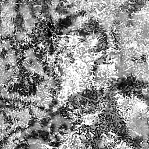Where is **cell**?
I'll return each instance as SVG.
<instances>
[{
	"instance_id": "obj_4",
	"label": "cell",
	"mask_w": 149,
	"mask_h": 149,
	"mask_svg": "<svg viewBox=\"0 0 149 149\" xmlns=\"http://www.w3.org/2000/svg\"><path fill=\"white\" fill-rule=\"evenodd\" d=\"M18 15L23 19H26L33 16V12L31 8L29 5L24 2H22L18 6Z\"/></svg>"
},
{
	"instance_id": "obj_1",
	"label": "cell",
	"mask_w": 149,
	"mask_h": 149,
	"mask_svg": "<svg viewBox=\"0 0 149 149\" xmlns=\"http://www.w3.org/2000/svg\"><path fill=\"white\" fill-rule=\"evenodd\" d=\"M16 27L13 20L1 18L0 19V38L4 39L13 37L16 31Z\"/></svg>"
},
{
	"instance_id": "obj_2",
	"label": "cell",
	"mask_w": 149,
	"mask_h": 149,
	"mask_svg": "<svg viewBox=\"0 0 149 149\" xmlns=\"http://www.w3.org/2000/svg\"><path fill=\"white\" fill-rule=\"evenodd\" d=\"M37 24V19L33 16L26 19H23L22 24V29L29 34L33 32L35 29Z\"/></svg>"
},
{
	"instance_id": "obj_3",
	"label": "cell",
	"mask_w": 149,
	"mask_h": 149,
	"mask_svg": "<svg viewBox=\"0 0 149 149\" xmlns=\"http://www.w3.org/2000/svg\"><path fill=\"white\" fill-rule=\"evenodd\" d=\"M13 41L14 42L20 44L27 42L29 38V34L22 29L16 31L13 36Z\"/></svg>"
}]
</instances>
